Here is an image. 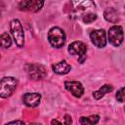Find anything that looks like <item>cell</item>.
<instances>
[{"label":"cell","instance_id":"6da1fadb","mask_svg":"<svg viewBox=\"0 0 125 125\" xmlns=\"http://www.w3.org/2000/svg\"><path fill=\"white\" fill-rule=\"evenodd\" d=\"M48 41L51 44L52 47L54 48H62L66 40V36L64 31L59 27V26H54L52 28H50V30L48 31Z\"/></svg>","mask_w":125,"mask_h":125},{"label":"cell","instance_id":"7a4b0ae2","mask_svg":"<svg viewBox=\"0 0 125 125\" xmlns=\"http://www.w3.org/2000/svg\"><path fill=\"white\" fill-rule=\"evenodd\" d=\"M18 87V80L13 76H6L0 82V97L3 99L11 97Z\"/></svg>","mask_w":125,"mask_h":125},{"label":"cell","instance_id":"3957f363","mask_svg":"<svg viewBox=\"0 0 125 125\" xmlns=\"http://www.w3.org/2000/svg\"><path fill=\"white\" fill-rule=\"evenodd\" d=\"M10 29H11V33H12V36H13V39H14L16 45L19 48L23 47V45H24L23 27L18 19H14L10 21Z\"/></svg>","mask_w":125,"mask_h":125},{"label":"cell","instance_id":"277c9868","mask_svg":"<svg viewBox=\"0 0 125 125\" xmlns=\"http://www.w3.org/2000/svg\"><path fill=\"white\" fill-rule=\"evenodd\" d=\"M25 71L28 77L32 80H41L46 77L47 72L45 67L39 63H27L25 64Z\"/></svg>","mask_w":125,"mask_h":125},{"label":"cell","instance_id":"5b68a950","mask_svg":"<svg viewBox=\"0 0 125 125\" xmlns=\"http://www.w3.org/2000/svg\"><path fill=\"white\" fill-rule=\"evenodd\" d=\"M107 39L114 47H119L124 39L123 28L120 25H112L107 31Z\"/></svg>","mask_w":125,"mask_h":125},{"label":"cell","instance_id":"8992f818","mask_svg":"<svg viewBox=\"0 0 125 125\" xmlns=\"http://www.w3.org/2000/svg\"><path fill=\"white\" fill-rule=\"evenodd\" d=\"M67 51L72 56L78 57V62L80 63H83V62L86 60V52H87V46L82 41H73L69 44Z\"/></svg>","mask_w":125,"mask_h":125},{"label":"cell","instance_id":"52a82bcc","mask_svg":"<svg viewBox=\"0 0 125 125\" xmlns=\"http://www.w3.org/2000/svg\"><path fill=\"white\" fill-rule=\"evenodd\" d=\"M91 42L98 48H104L106 45V33L104 29H95L90 33Z\"/></svg>","mask_w":125,"mask_h":125},{"label":"cell","instance_id":"ba28073f","mask_svg":"<svg viewBox=\"0 0 125 125\" xmlns=\"http://www.w3.org/2000/svg\"><path fill=\"white\" fill-rule=\"evenodd\" d=\"M44 5V1L39 0H28V1H21L19 3V9L21 11H28V12H38Z\"/></svg>","mask_w":125,"mask_h":125},{"label":"cell","instance_id":"9c48e42d","mask_svg":"<svg viewBox=\"0 0 125 125\" xmlns=\"http://www.w3.org/2000/svg\"><path fill=\"white\" fill-rule=\"evenodd\" d=\"M64 88L76 98H80L84 94V87L79 81H65Z\"/></svg>","mask_w":125,"mask_h":125},{"label":"cell","instance_id":"30bf717a","mask_svg":"<svg viewBox=\"0 0 125 125\" xmlns=\"http://www.w3.org/2000/svg\"><path fill=\"white\" fill-rule=\"evenodd\" d=\"M41 101V95L39 93H25L22 96V103L28 107H36Z\"/></svg>","mask_w":125,"mask_h":125},{"label":"cell","instance_id":"8fae6325","mask_svg":"<svg viewBox=\"0 0 125 125\" xmlns=\"http://www.w3.org/2000/svg\"><path fill=\"white\" fill-rule=\"evenodd\" d=\"M52 69L55 73L60 74V75H64L67 74L71 70V65L66 62V61H61L55 64L52 65Z\"/></svg>","mask_w":125,"mask_h":125},{"label":"cell","instance_id":"7c38bea8","mask_svg":"<svg viewBox=\"0 0 125 125\" xmlns=\"http://www.w3.org/2000/svg\"><path fill=\"white\" fill-rule=\"evenodd\" d=\"M112 90H113V87H112L110 84H104V85H103L99 90H97V91H95V92L93 93V97H94L96 100H100V99H102L105 94L110 93Z\"/></svg>","mask_w":125,"mask_h":125},{"label":"cell","instance_id":"4fadbf2b","mask_svg":"<svg viewBox=\"0 0 125 125\" xmlns=\"http://www.w3.org/2000/svg\"><path fill=\"white\" fill-rule=\"evenodd\" d=\"M104 19L109 22L116 23L118 21V14H117L116 10L113 8H107L104 11Z\"/></svg>","mask_w":125,"mask_h":125},{"label":"cell","instance_id":"5bb4252c","mask_svg":"<svg viewBox=\"0 0 125 125\" xmlns=\"http://www.w3.org/2000/svg\"><path fill=\"white\" fill-rule=\"evenodd\" d=\"M100 120V116L98 114H94L91 116H81L79 119L80 125H96Z\"/></svg>","mask_w":125,"mask_h":125},{"label":"cell","instance_id":"9a60e30c","mask_svg":"<svg viewBox=\"0 0 125 125\" xmlns=\"http://www.w3.org/2000/svg\"><path fill=\"white\" fill-rule=\"evenodd\" d=\"M0 42H1V46L4 48V49H7V48H10L11 45H12V39L9 35L8 32H3L1 35H0Z\"/></svg>","mask_w":125,"mask_h":125},{"label":"cell","instance_id":"2e32d148","mask_svg":"<svg viewBox=\"0 0 125 125\" xmlns=\"http://www.w3.org/2000/svg\"><path fill=\"white\" fill-rule=\"evenodd\" d=\"M71 123H72V118L69 114H65L62 117V122L60 121L59 119L51 120V125H71Z\"/></svg>","mask_w":125,"mask_h":125},{"label":"cell","instance_id":"e0dca14e","mask_svg":"<svg viewBox=\"0 0 125 125\" xmlns=\"http://www.w3.org/2000/svg\"><path fill=\"white\" fill-rule=\"evenodd\" d=\"M97 20V15L94 13H87L82 16V21L84 23H91Z\"/></svg>","mask_w":125,"mask_h":125},{"label":"cell","instance_id":"ac0fdd59","mask_svg":"<svg viewBox=\"0 0 125 125\" xmlns=\"http://www.w3.org/2000/svg\"><path fill=\"white\" fill-rule=\"evenodd\" d=\"M115 98L118 102L123 103L125 102V87H122L121 89H119L115 95Z\"/></svg>","mask_w":125,"mask_h":125},{"label":"cell","instance_id":"d6986e66","mask_svg":"<svg viewBox=\"0 0 125 125\" xmlns=\"http://www.w3.org/2000/svg\"><path fill=\"white\" fill-rule=\"evenodd\" d=\"M5 125H25V124H24L23 121H21V120H15V121L8 122V123H6Z\"/></svg>","mask_w":125,"mask_h":125},{"label":"cell","instance_id":"ffe728a7","mask_svg":"<svg viewBox=\"0 0 125 125\" xmlns=\"http://www.w3.org/2000/svg\"><path fill=\"white\" fill-rule=\"evenodd\" d=\"M27 125H41V124H40V123H35V122H32V123L27 124Z\"/></svg>","mask_w":125,"mask_h":125}]
</instances>
